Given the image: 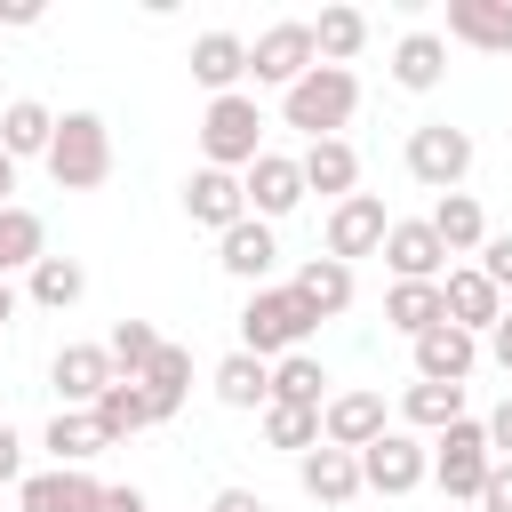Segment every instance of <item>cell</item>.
<instances>
[{
	"label": "cell",
	"mask_w": 512,
	"mask_h": 512,
	"mask_svg": "<svg viewBox=\"0 0 512 512\" xmlns=\"http://www.w3.org/2000/svg\"><path fill=\"white\" fill-rule=\"evenodd\" d=\"M488 456L496 464H512V392L496 400V416H488Z\"/></svg>",
	"instance_id": "60d3db41"
},
{
	"label": "cell",
	"mask_w": 512,
	"mask_h": 512,
	"mask_svg": "<svg viewBox=\"0 0 512 512\" xmlns=\"http://www.w3.org/2000/svg\"><path fill=\"white\" fill-rule=\"evenodd\" d=\"M48 176H56V192H96L112 176V128L96 112H64L56 144H48Z\"/></svg>",
	"instance_id": "277c9868"
},
{
	"label": "cell",
	"mask_w": 512,
	"mask_h": 512,
	"mask_svg": "<svg viewBox=\"0 0 512 512\" xmlns=\"http://www.w3.org/2000/svg\"><path fill=\"white\" fill-rule=\"evenodd\" d=\"M160 344H168V336H160L152 320H112V336H104V352H112L120 376H144V368L160 360Z\"/></svg>",
	"instance_id": "8d00e7d4"
},
{
	"label": "cell",
	"mask_w": 512,
	"mask_h": 512,
	"mask_svg": "<svg viewBox=\"0 0 512 512\" xmlns=\"http://www.w3.org/2000/svg\"><path fill=\"white\" fill-rule=\"evenodd\" d=\"M8 192H16V160H8V152H0V208H16V200H8Z\"/></svg>",
	"instance_id": "7dc6e473"
},
{
	"label": "cell",
	"mask_w": 512,
	"mask_h": 512,
	"mask_svg": "<svg viewBox=\"0 0 512 512\" xmlns=\"http://www.w3.org/2000/svg\"><path fill=\"white\" fill-rule=\"evenodd\" d=\"M184 216L224 240L232 224H248V184H240L232 168H192V176H184Z\"/></svg>",
	"instance_id": "9c48e42d"
},
{
	"label": "cell",
	"mask_w": 512,
	"mask_h": 512,
	"mask_svg": "<svg viewBox=\"0 0 512 512\" xmlns=\"http://www.w3.org/2000/svg\"><path fill=\"white\" fill-rule=\"evenodd\" d=\"M216 264H224L232 280H248V288H272V264H280V240H272V224H264V216L232 224V232L216 240Z\"/></svg>",
	"instance_id": "e0dca14e"
},
{
	"label": "cell",
	"mask_w": 512,
	"mask_h": 512,
	"mask_svg": "<svg viewBox=\"0 0 512 512\" xmlns=\"http://www.w3.org/2000/svg\"><path fill=\"white\" fill-rule=\"evenodd\" d=\"M480 272L512 296V232H488V248H480Z\"/></svg>",
	"instance_id": "f35d334b"
},
{
	"label": "cell",
	"mask_w": 512,
	"mask_h": 512,
	"mask_svg": "<svg viewBox=\"0 0 512 512\" xmlns=\"http://www.w3.org/2000/svg\"><path fill=\"white\" fill-rule=\"evenodd\" d=\"M432 232H440L448 256H480V248H488V216H480L472 192H440V200H432Z\"/></svg>",
	"instance_id": "484cf974"
},
{
	"label": "cell",
	"mask_w": 512,
	"mask_h": 512,
	"mask_svg": "<svg viewBox=\"0 0 512 512\" xmlns=\"http://www.w3.org/2000/svg\"><path fill=\"white\" fill-rule=\"evenodd\" d=\"M488 360H496V368H504V376H512V312H504V320H496V328H488Z\"/></svg>",
	"instance_id": "ee69618b"
},
{
	"label": "cell",
	"mask_w": 512,
	"mask_h": 512,
	"mask_svg": "<svg viewBox=\"0 0 512 512\" xmlns=\"http://www.w3.org/2000/svg\"><path fill=\"white\" fill-rule=\"evenodd\" d=\"M48 384H56V408H96L104 384H120V368H112L104 344H64L48 360Z\"/></svg>",
	"instance_id": "8fae6325"
},
{
	"label": "cell",
	"mask_w": 512,
	"mask_h": 512,
	"mask_svg": "<svg viewBox=\"0 0 512 512\" xmlns=\"http://www.w3.org/2000/svg\"><path fill=\"white\" fill-rule=\"evenodd\" d=\"M488 472H496V456H488V424L456 416V424L432 440V480H440V496H448V504H480Z\"/></svg>",
	"instance_id": "5b68a950"
},
{
	"label": "cell",
	"mask_w": 512,
	"mask_h": 512,
	"mask_svg": "<svg viewBox=\"0 0 512 512\" xmlns=\"http://www.w3.org/2000/svg\"><path fill=\"white\" fill-rule=\"evenodd\" d=\"M360 112V80L344 72V64H312L288 96H280V120L304 136V144H328V136H344V120Z\"/></svg>",
	"instance_id": "6da1fadb"
},
{
	"label": "cell",
	"mask_w": 512,
	"mask_h": 512,
	"mask_svg": "<svg viewBox=\"0 0 512 512\" xmlns=\"http://www.w3.org/2000/svg\"><path fill=\"white\" fill-rule=\"evenodd\" d=\"M48 144H56V112H48L40 96H16V104L0 112V152H8V160H48Z\"/></svg>",
	"instance_id": "d4e9b609"
},
{
	"label": "cell",
	"mask_w": 512,
	"mask_h": 512,
	"mask_svg": "<svg viewBox=\"0 0 512 512\" xmlns=\"http://www.w3.org/2000/svg\"><path fill=\"white\" fill-rule=\"evenodd\" d=\"M264 440L288 448V456H312V448H320V408H288V400H272V408H264Z\"/></svg>",
	"instance_id": "74e56055"
},
{
	"label": "cell",
	"mask_w": 512,
	"mask_h": 512,
	"mask_svg": "<svg viewBox=\"0 0 512 512\" xmlns=\"http://www.w3.org/2000/svg\"><path fill=\"white\" fill-rule=\"evenodd\" d=\"M360 480H368L376 496H416V488L432 480V448H424L416 432H384V440L360 448Z\"/></svg>",
	"instance_id": "52a82bcc"
},
{
	"label": "cell",
	"mask_w": 512,
	"mask_h": 512,
	"mask_svg": "<svg viewBox=\"0 0 512 512\" xmlns=\"http://www.w3.org/2000/svg\"><path fill=\"white\" fill-rule=\"evenodd\" d=\"M208 384L224 408H272V360H256V352H224Z\"/></svg>",
	"instance_id": "83f0119b"
},
{
	"label": "cell",
	"mask_w": 512,
	"mask_h": 512,
	"mask_svg": "<svg viewBox=\"0 0 512 512\" xmlns=\"http://www.w3.org/2000/svg\"><path fill=\"white\" fill-rule=\"evenodd\" d=\"M40 256H48V224L32 208H0V280L8 272H32Z\"/></svg>",
	"instance_id": "1f68e13d"
},
{
	"label": "cell",
	"mask_w": 512,
	"mask_h": 512,
	"mask_svg": "<svg viewBox=\"0 0 512 512\" xmlns=\"http://www.w3.org/2000/svg\"><path fill=\"white\" fill-rule=\"evenodd\" d=\"M40 448L56 456V472H88L112 440H104V424H96L88 408H56V416H48V432H40Z\"/></svg>",
	"instance_id": "d6986e66"
},
{
	"label": "cell",
	"mask_w": 512,
	"mask_h": 512,
	"mask_svg": "<svg viewBox=\"0 0 512 512\" xmlns=\"http://www.w3.org/2000/svg\"><path fill=\"white\" fill-rule=\"evenodd\" d=\"M480 512H512V464H496V472H488V488H480Z\"/></svg>",
	"instance_id": "b9f144b4"
},
{
	"label": "cell",
	"mask_w": 512,
	"mask_h": 512,
	"mask_svg": "<svg viewBox=\"0 0 512 512\" xmlns=\"http://www.w3.org/2000/svg\"><path fill=\"white\" fill-rule=\"evenodd\" d=\"M392 80H400L408 96H432V88L448 80V40H440V32H400V48H392Z\"/></svg>",
	"instance_id": "cb8c5ba5"
},
{
	"label": "cell",
	"mask_w": 512,
	"mask_h": 512,
	"mask_svg": "<svg viewBox=\"0 0 512 512\" xmlns=\"http://www.w3.org/2000/svg\"><path fill=\"white\" fill-rule=\"evenodd\" d=\"M16 512H104V480L96 472H24Z\"/></svg>",
	"instance_id": "2e32d148"
},
{
	"label": "cell",
	"mask_w": 512,
	"mask_h": 512,
	"mask_svg": "<svg viewBox=\"0 0 512 512\" xmlns=\"http://www.w3.org/2000/svg\"><path fill=\"white\" fill-rule=\"evenodd\" d=\"M208 512H272V504H264L256 488H216V496H208Z\"/></svg>",
	"instance_id": "7bdbcfd3"
},
{
	"label": "cell",
	"mask_w": 512,
	"mask_h": 512,
	"mask_svg": "<svg viewBox=\"0 0 512 512\" xmlns=\"http://www.w3.org/2000/svg\"><path fill=\"white\" fill-rule=\"evenodd\" d=\"M312 64H320L312 24H272V32H256V40H248V72H256L264 88H280V96H288V88H296Z\"/></svg>",
	"instance_id": "ba28073f"
},
{
	"label": "cell",
	"mask_w": 512,
	"mask_h": 512,
	"mask_svg": "<svg viewBox=\"0 0 512 512\" xmlns=\"http://www.w3.org/2000/svg\"><path fill=\"white\" fill-rule=\"evenodd\" d=\"M296 168H304V192H328V200H352V192H360V152H352L344 136L304 144V152H296Z\"/></svg>",
	"instance_id": "603a6c76"
},
{
	"label": "cell",
	"mask_w": 512,
	"mask_h": 512,
	"mask_svg": "<svg viewBox=\"0 0 512 512\" xmlns=\"http://www.w3.org/2000/svg\"><path fill=\"white\" fill-rule=\"evenodd\" d=\"M400 416H408L416 432H432V440H440V432L464 416V384H424V376H416V384L400 392Z\"/></svg>",
	"instance_id": "4dcf8cb0"
},
{
	"label": "cell",
	"mask_w": 512,
	"mask_h": 512,
	"mask_svg": "<svg viewBox=\"0 0 512 512\" xmlns=\"http://www.w3.org/2000/svg\"><path fill=\"white\" fill-rule=\"evenodd\" d=\"M240 184H248V216H264V224H280V216L304 208V168H296L288 152H264Z\"/></svg>",
	"instance_id": "9a60e30c"
},
{
	"label": "cell",
	"mask_w": 512,
	"mask_h": 512,
	"mask_svg": "<svg viewBox=\"0 0 512 512\" xmlns=\"http://www.w3.org/2000/svg\"><path fill=\"white\" fill-rule=\"evenodd\" d=\"M312 48H320V64H344V72H352V56L368 48V16H360V8H320Z\"/></svg>",
	"instance_id": "d6a6232c"
},
{
	"label": "cell",
	"mask_w": 512,
	"mask_h": 512,
	"mask_svg": "<svg viewBox=\"0 0 512 512\" xmlns=\"http://www.w3.org/2000/svg\"><path fill=\"white\" fill-rule=\"evenodd\" d=\"M456 512H480V504H456Z\"/></svg>",
	"instance_id": "681fc988"
},
{
	"label": "cell",
	"mask_w": 512,
	"mask_h": 512,
	"mask_svg": "<svg viewBox=\"0 0 512 512\" xmlns=\"http://www.w3.org/2000/svg\"><path fill=\"white\" fill-rule=\"evenodd\" d=\"M384 320H392L408 344H416L424 328H440V320H448V304H440V280H392V288H384Z\"/></svg>",
	"instance_id": "4316f807"
},
{
	"label": "cell",
	"mask_w": 512,
	"mask_h": 512,
	"mask_svg": "<svg viewBox=\"0 0 512 512\" xmlns=\"http://www.w3.org/2000/svg\"><path fill=\"white\" fill-rule=\"evenodd\" d=\"M288 288L312 304V320H336V312H352V264H336V256H312V264H304Z\"/></svg>",
	"instance_id": "f1b7e54d"
},
{
	"label": "cell",
	"mask_w": 512,
	"mask_h": 512,
	"mask_svg": "<svg viewBox=\"0 0 512 512\" xmlns=\"http://www.w3.org/2000/svg\"><path fill=\"white\" fill-rule=\"evenodd\" d=\"M312 328H320V320H312V304H304L296 288H248V304H240V352H256V360L304 352Z\"/></svg>",
	"instance_id": "7a4b0ae2"
},
{
	"label": "cell",
	"mask_w": 512,
	"mask_h": 512,
	"mask_svg": "<svg viewBox=\"0 0 512 512\" xmlns=\"http://www.w3.org/2000/svg\"><path fill=\"white\" fill-rule=\"evenodd\" d=\"M184 64H192V80H200L208 96H240V72H248V40H240V32H200Z\"/></svg>",
	"instance_id": "7402d4cb"
},
{
	"label": "cell",
	"mask_w": 512,
	"mask_h": 512,
	"mask_svg": "<svg viewBox=\"0 0 512 512\" xmlns=\"http://www.w3.org/2000/svg\"><path fill=\"white\" fill-rule=\"evenodd\" d=\"M272 400H288V408H328V368H320L312 352L272 360Z\"/></svg>",
	"instance_id": "e575fe53"
},
{
	"label": "cell",
	"mask_w": 512,
	"mask_h": 512,
	"mask_svg": "<svg viewBox=\"0 0 512 512\" xmlns=\"http://www.w3.org/2000/svg\"><path fill=\"white\" fill-rule=\"evenodd\" d=\"M104 512H152L144 488H104Z\"/></svg>",
	"instance_id": "bcb514c9"
},
{
	"label": "cell",
	"mask_w": 512,
	"mask_h": 512,
	"mask_svg": "<svg viewBox=\"0 0 512 512\" xmlns=\"http://www.w3.org/2000/svg\"><path fill=\"white\" fill-rule=\"evenodd\" d=\"M136 384H144V400H152V424H168V416L184 408V392H192V352H184V344H160V360H152Z\"/></svg>",
	"instance_id": "f546056e"
},
{
	"label": "cell",
	"mask_w": 512,
	"mask_h": 512,
	"mask_svg": "<svg viewBox=\"0 0 512 512\" xmlns=\"http://www.w3.org/2000/svg\"><path fill=\"white\" fill-rule=\"evenodd\" d=\"M472 368H480V336H464L456 320H440V328L416 336V376L424 384H464Z\"/></svg>",
	"instance_id": "ac0fdd59"
},
{
	"label": "cell",
	"mask_w": 512,
	"mask_h": 512,
	"mask_svg": "<svg viewBox=\"0 0 512 512\" xmlns=\"http://www.w3.org/2000/svg\"><path fill=\"white\" fill-rule=\"evenodd\" d=\"M376 256L392 264V280H448V248H440L432 216H392V232H384Z\"/></svg>",
	"instance_id": "30bf717a"
},
{
	"label": "cell",
	"mask_w": 512,
	"mask_h": 512,
	"mask_svg": "<svg viewBox=\"0 0 512 512\" xmlns=\"http://www.w3.org/2000/svg\"><path fill=\"white\" fill-rule=\"evenodd\" d=\"M8 320H16V288L0 280V328H8Z\"/></svg>",
	"instance_id": "c3c4849f"
},
{
	"label": "cell",
	"mask_w": 512,
	"mask_h": 512,
	"mask_svg": "<svg viewBox=\"0 0 512 512\" xmlns=\"http://www.w3.org/2000/svg\"><path fill=\"white\" fill-rule=\"evenodd\" d=\"M24 280H32V304H40V312H72V304L88 296V272H80L72 256H40Z\"/></svg>",
	"instance_id": "836d02e7"
},
{
	"label": "cell",
	"mask_w": 512,
	"mask_h": 512,
	"mask_svg": "<svg viewBox=\"0 0 512 512\" xmlns=\"http://www.w3.org/2000/svg\"><path fill=\"white\" fill-rule=\"evenodd\" d=\"M0 488H24V432L0 416Z\"/></svg>",
	"instance_id": "ab89813d"
},
{
	"label": "cell",
	"mask_w": 512,
	"mask_h": 512,
	"mask_svg": "<svg viewBox=\"0 0 512 512\" xmlns=\"http://www.w3.org/2000/svg\"><path fill=\"white\" fill-rule=\"evenodd\" d=\"M440 304H448V320H456L464 336H488V328L504 320V288H496L480 264H448V280H440Z\"/></svg>",
	"instance_id": "5bb4252c"
},
{
	"label": "cell",
	"mask_w": 512,
	"mask_h": 512,
	"mask_svg": "<svg viewBox=\"0 0 512 512\" xmlns=\"http://www.w3.org/2000/svg\"><path fill=\"white\" fill-rule=\"evenodd\" d=\"M392 424H384V392H368V384H352V392H328V408H320V440L328 448H368V440H384Z\"/></svg>",
	"instance_id": "7c38bea8"
},
{
	"label": "cell",
	"mask_w": 512,
	"mask_h": 512,
	"mask_svg": "<svg viewBox=\"0 0 512 512\" xmlns=\"http://www.w3.org/2000/svg\"><path fill=\"white\" fill-rule=\"evenodd\" d=\"M408 176H416L424 192H464V176H472V136L448 128V120L408 128Z\"/></svg>",
	"instance_id": "8992f818"
},
{
	"label": "cell",
	"mask_w": 512,
	"mask_h": 512,
	"mask_svg": "<svg viewBox=\"0 0 512 512\" xmlns=\"http://www.w3.org/2000/svg\"><path fill=\"white\" fill-rule=\"evenodd\" d=\"M88 416L104 424V440H128V432H144V424H152V400H144V384H136V376H120V384H104V400H96Z\"/></svg>",
	"instance_id": "d590c367"
},
{
	"label": "cell",
	"mask_w": 512,
	"mask_h": 512,
	"mask_svg": "<svg viewBox=\"0 0 512 512\" xmlns=\"http://www.w3.org/2000/svg\"><path fill=\"white\" fill-rule=\"evenodd\" d=\"M256 160H264V112H256V96H208V112H200V168L248 176Z\"/></svg>",
	"instance_id": "3957f363"
},
{
	"label": "cell",
	"mask_w": 512,
	"mask_h": 512,
	"mask_svg": "<svg viewBox=\"0 0 512 512\" xmlns=\"http://www.w3.org/2000/svg\"><path fill=\"white\" fill-rule=\"evenodd\" d=\"M16 24H40V0H0V32H16Z\"/></svg>",
	"instance_id": "f6af8a7d"
},
{
	"label": "cell",
	"mask_w": 512,
	"mask_h": 512,
	"mask_svg": "<svg viewBox=\"0 0 512 512\" xmlns=\"http://www.w3.org/2000/svg\"><path fill=\"white\" fill-rule=\"evenodd\" d=\"M448 40L480 56H512V0H448Z\"/></svg>",
	"instance_id": "44dd1931"
},
{
	"label": "cell",
	"mask_w": 512,
	"mask_h": 512,
	"mask_svg": "<svg viewBox=\"0 0 512 512\" xmlns=\"http://www.w3.org/2000/svg\"><path fill=\"white\" fill-rule=\"evenodd\" d=\"M384 232H392V216H384V200H376V192H352V200H336V208H328V256H336V264L376 256V248H384Z\"/></svg>",
	"instance_id": "4fadbf2b"
},
{
	"label": "cell",
	"mask_w": 512,
	"mask_h": 512,
	"mask_svg": "<svg viewBox=\"0 0 512 512\" xmlns=\"http://www.w3.org/2000/svg\"><path fill=\"white\" fill-rule=\"evenodd\" d=\"M296 480H304L312 504H352V496L368 488V480H360V456H352V448H328V440H320L312 456H296Z\"/></svg>",
	"instance_id": "ffe728a7"
}]
</instances>
